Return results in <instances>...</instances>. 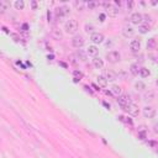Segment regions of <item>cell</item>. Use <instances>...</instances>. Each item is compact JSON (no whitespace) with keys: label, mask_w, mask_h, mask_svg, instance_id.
<instances>
[{"label":"cell","mask_w":158,"mask_h":158,"mask_svg":"<svg viewBox=\"0 0 158 158\" xmlns=\"http://www.w3.org/2000/svg\"><path fill=\"white\" fill-rule=\"evenodd\" d=\"M143 100L145 101H153L154 98H156V93L154 90H152V89H148V90H145V93H143Z\"/></svg>","instance_id":"7c38bea8"},{"label":"cell","mask_w":158,"mask_h":158,"mask_svg":"<svg viewBox=\"0 0 158 158\" xmlns=\"http://www.w3.org/2000/svg\"><path fill=\"white\" fill-rule=\"evenodd\" d=\"M87 53L89 54V56H92V57H97V54L99 53V50H98V47L95 45H92V46L88 47Z\"/></svg>","instance_id":"2e32d148"},{"label":"cell","mask_w":158,"mask_h":158,"mask_svg":"<svg viewBox=\"0 0 158 158\" xmlns=\"http://www.w3.org/2000/svg\"><path fill=\"white\" fill-rule=\"evenodd\" d=\"M149 29H151V27H149L148 24H142V25L139 26V32L142 33V35H145V33L149 32Z\"/></svg>","instance_id":"cb8c5ba5"},{"label":"cell","mask_w":158,"mask_h":158,"mask_svg":"<svg viewBox=\"0 0 158 158\" xmlns=\"http://www.w3.org/2000/svg\"><path fill=\"white\" fill-rule=\"evenodd\" d=\"M135 89L139 92H143L146 89V84L143 83V82H136L135 83Z\"/></svg>","instance_id":"484cf974"},{"label":"cell","mask_w":158,"mask_h":158,"mask_svg":"<svg viewBox=\"0 0 158 158\" xmlns=\"http://www.w3.org/2000/svg\"><path fill=\"white\" fill-rule=\"evenodd\" d=\"M140 69L141 68L139 67L137 63H132L131 66H130V72H131L132 75H140Z\"/></svg>","instance_id":"44dd1931"},{"label":"cell","mask_w":158,"mask_h":158,"mask_svg":"<svg viewBox=\"0 0 158 158\" xmlns=\"http://www.w3.org/2000/svg\"><path fill=\"white\" fill-rule=\"evenodd\" d=\"M118 102H119V105H120L121 107L130 105V104H131V99H130V95H127V94L120 95V97L118 98Z\"/></svg>","instance_id":"30bf717a"},{"label":"cell","mask_w":158,"mask_h":158,"mask_svg":"<svg viewBox=\"0 0 158 158\" xmlns=\"http://www.w3.org/2000/svg\"><path fill=\"white\" fill-rule=\"evenodd\" d=\"M130 22H131L132 25H137V26H140L143 24V15L141 12H133L131 16H130Z\"/></svg>","instance_id":"5b68a950"},{"label":"cell","mask_w":158,"mask_h":158,"mask_svg":"<svg viewBox=\"0 0 158 158\" xmlns=\"http://www.w3.org/2000/svg\"><path fill=\"white\" fill-rule=\"evenodd\" d=\"M87 57H88V53L84 52L83 50H78V51H77V58H78L79 61L85 62V61H87Z\"/></svg>","instance_id":"7402d4cb"},{"label":"cell","mask_w":158,"mask_h":158,"mask_svg":"<svg viewBox=\"0 0 158 158\" xmlns=\"http://www.w3.org/2000/svg\"><path fill=\"white\" fill-rule=\"evenodd\" d=\"M93 29H94V27H93V25H85V32H92L93 33Z\"/></svg>","instance_id":"f546056e"},{"label":"cell","mask_w":158,"mask_h":158,"mask_svg":"<svg viewBox=\"0 0 158 158\" xmlns=\"http://www.w3.org/2000/svg\"><path fill=\"white\" fill-rule=\"evenodd\" d=\"M142 115L145 116L146 119H152L156 116V109L151 105H147L142 109Z\"/></svg>","instance_id":"ba28073f"},{"label":"cell","mask_w":158,"mask_h":158,"mask_svg":"<svg viewBox=\"0 0 158 158\" xmlns=\"http://www.w3.org/2000/svg\"><path fill=\"white\" fill-rule=\"evenodd\" d=\"M51 36L53 37V40L61 41L62 38H63V31H62L61 29H58V27H53L52 31H51Z\"/></svg>","instance_id":"8fae6325"},{"label":"cell","mask_w":158,"mask_h":158,"mask_svg":"<svg viewBox=\"0 0 158 158\" xmlns=\"http://www.w3.org/2000/svg\"><path fill=\"white\" fill-rule=\"evenodd\" d=\"M133 5H135V3L132 1V0H130V1H127V9H128V10H132Z\"/></svg>","instance_id":"4dcf8cb0"},{"label":"cell","mask_w":158,"mask_h":158,"mask_svg":"<svg viewBox=\"0 0 158 158\" xmlns=\"http://www.w3.org/2000/svg\"><path fill=\"white\" fill-rule=\"evenodd\" d=\"M64 31L68 35H77L78 31V21L75 19H71L64 24Z\"/></svg>","instance_id":"6da1fadb"},{"label":"cell","mask_w":158,"mask_h":158,"mask_svg":"<svg viewBox=\"0 0 158 158\" xmlns=\"http://www.w3.org/2000/svg\"><path fill=\"white\" fill-rule=\"evenodd\" d=\"M102 104H104V106H106V107H107V109H110V105H109V104H107V102H102Z\"/></svg>","instance_id":"d590c367"},{"label":"cell","mask_w":158,"mask_h":158,"mask_svg":"<svg viewBox=\"0 0 158 158\" xmlns=\"http://www.w3.org/2000/svg\"><path fill=\"white\" fill-rule=\"evenodd\" d=\"M14 6H15L16 10H22L25 8V3L24 0H16L15 3H14Z\"/></svg>","instance_id":"4316f807"},{"label":"cell","mask_w":158,"mask_h":158,"mask_svg":"<svg viewBox=\"0 0 158 158\" xmlns=\"http://www.w3.org/2000/svg\"><path fill=\"white\" fill-rule=\"evenodd\" d=\"M31 8H32V10L37 9V3L35 1V0H31Z\"/></svg>","instance_id":"1f68e13d"},{"label":"cell","mask_w":158,"mask_h":158,"mask_svg":"<svg viewBox=\"0 0 158 158\" xmlns=\"http://www.w3.org/2000/svg\"><path fill=\"white\" fill-rule=\"evenodd\" d=\"M84 43H85V40H84V37L82 36V35H75V36H73V38H72V46H73V47L80 50L82 47L84 46Z\"/></svg>","instance_id":"8992f818"},{"label":"cell","mask_w":158,"mask_h":158,"mask_svg":"<svg viewBox=\"0 0 158 158\" xmlns=\"http://www.w3.org/2000/svg\"><path fill=\"white\" fill-rule=\"evenodd\" d=\"M149 74H151V72H149L148 68H146V67H142L140 69V77L141 78H147Z\"/></svg>","instance_id":"d4e9b609"},{"label":"cell","mask_w":158,"mask_h":158,"mask_svg":"<svg viewBox=\"0 0 158 158\" xmlns=\"http://www.w3.org/2000/svg\"><path fill=\"white\" fill-rule=\"evenodd\" d=\"M97 83L99 84V87H101V88H106L107 87V79L104 77V75H99V77L97 78Z\"/></svg>","instance_id":"ffe728a7"},{"label":"cell","mask_w":158,"mask_h":158,"mask_svg":"<svg viewBox=\"0 0 158 158\" xmlns=\"http://www.w3.org/2000/svg\"><path fill=\"white\" fill-rule=\"evenodd\" d=\"M105 40V36L102 35L101 32H93L90 35V41L95 45H99V43H102Z\"/></svg>","instance_id":"9c48e42d"},{"label":"cell","mask_w":158,"mask_h":158,"mask_svg":"<svg viewBox=\"0 0 158 158\" xmlns=\"http://www.w3.org/2000/svg\"><path fill=\"white\" fill-rule=\"evenodd\" d=\"M110 92H111L115 97H120V95H122V88L120 85H113L111 89H110Z\"/></svg>","instance_id":"d6986e66"},{"label":"cell","mask_w":158,"mask_h":158,"mask_svg":"<svg viewBox=\"0 0 158 158\" xmlns=\"http://www.w3.org/2000/svg\"><path fill=\"white\" fill-rule=\"evenodd\" d=\"M121 32H122V35L125 36V37H132V36L135 35L133 27H132V26H128V25L123 26V27H122V30H121Z\"/></svg>","instance_id":"4fadbf2b"},{"label":"cell","mask_w":158,"mask_h":158,"mask_svg":"<svg viewBox=\"0 0 158 158\" xmlns=\"http://www.w3.org/2000/svg\"><path fill=\"white\" fill-rule=\"evenodd\" d=\"M75 6H77L79 10H82V9H83V6H84V3H82V1L78 3V1H77V3H75Z\"/></svg>","instance_id":"d6a6232c"},{"label":"cell","mask_w":158,"mask_h":158,"mask_svg":"<svg viewBox=\"0 0 158 158\" xmlns=\"http://www.w3.org/2000/svg\"><path fill=\"white\" fill-rule=\"evenodd\" d=\"M73 75H74L75 82H78V80H80L82 77H83V73L79 72V71H74V72H73Z\"/></svg>","instance_id":"83f0119b"},{"label":"cell","mask_w":158,"mask_h":158,"mask_svg":"<svg viewBox=\"0 0 158 158\" xmlns=\"http://www.w3.org/2000/svg\"><path fill=\"white\" fill-rule=\"evenodd\" d=\"M9 8H10V4L8 1H5V0H1V1H0V12L1 14L6 12V10H9Z\"/></svg>","instance_id":"603a6c76"},{"label":"cell","mask_w":158,"mask_h":158,"mask_svg":"<svg viewBox=\"0 0 158 158\" xmlns=\"http://www.w3.org/2000/svg\"><path fill=\"white\" fill-rule=\"evenodd\" d=\"M93 66L97 68V69H101V68L104 67V61L100 57H94L93 58Z\"/></svg>","instance_id":"e0dca14e"},{"label":"cell","mask_w":158,"mask_h":158,"mask_svg":"<svg viewBox=\"0 0 158 158\" xmlns=\"http://www.w3.org/2000/svg\"><path fill=\"white\" fill-rule=\"evenodd\" d=\"M104 6H105V10H106V14L110 16V17H116L120 14V10L119 8L116 6L115 4H111V3H104Z\"/></svg>","instance_id":"7a4b0ae2"},{"label":"cell","mask_w":158,"mask_h":158,"mask_svg":"<svg viewBox=\"0 0 158 158\" xmlns=\"http://www.w3.org/2000/svg\"><path fill=\"white\" fill-rule=\"evenodd\" d=\"M104 77L107 79V82H114V80L118 79V74H116L114 71H111V69H107V71H105Z\"/></svg>","instance_id":"9a60e30c"},{"label":"cell","mask_w":158,"mask_h":158,"mask_svg":"<svg viewBox=\"0 0 158 158\" xmlns=\"http://www.w3.org/2000/svg\"><path fill=\"white\" fill-rule=\"evenodd\" d=\"M153 132L158 135V123H154L153 125Z\"/></svg>","instance_id":"836d02e7"},{"label":"cell","mask_w":158,"mask_h":158,"mask_svg":"<svg viewBox=\"0 0 158 158\" xmlns=\"http://www.w3.org/2000/svg\"><path fill=\"white\" fill-rule=\"evenodd\" d=\"M158 47V41H157V38H149L148 41H147V48L148 50H154V48H157Z\"/></svg>","instance_id":"ac0fdd59"},{"label":"cell","mask_w":158,"mask_h":158,"mask_svg":"<svg viewBox=\"0 0 158 158\" xmlns=\"http://www.w3.org/2000/svg\"><path fill=\"white\" fill-rule=\"evenodd\" d=\"M99 17H100V21H105V15L104 14H100Z\"/></svg>","instance_id":"e575fe53"},{"label":"cell","mask_w":158,"mask_h":158,"mask_svg":"<svg viewBox=\"0 0 158 158\" xmlns=\"http://www.w3.org/2000/svg\"><path fill=\"white\" fill-rule=\"evenodd\" d=\"M122 110L123 111H126L128 115H131V116H139V114H140L139 106H137L136 104H132V102L130 105H127V106H123Z\"/></svg>","instance_id":"277c9868"},{"label":"cell","mask_w":158,"mask_h":158,"mask_svg":"<svg viewBox=\"0 0 158 158\" xmlns=\"http://www.w3.org/2000/svg\"><path fill=\"white\" fill-rule=\"evenodd\" d=\"M106 59L110 62V63L115 64V63H118V62H120L121 54H120V52H118V51H110V52L106 53Z\"/></svg>","instance_id":"3957f363"},{"label":"cell","mask_w":158,"mask_h":158,"mask_svg":"<svg viewBox=\"0 0 158 158\" xmlns=\"http://www.w3.org/2000/svg\"><path fill=\"white\" fill-rule=\"evenodd\" d=\"M156 84H157V85H158V79H157V80H156Z\"/></svg>","instance_id":"8d00e7d4"},{"label":"cell","mask_w":158,"mask_h":158,"mask_svg":"<svg viewBox=\"0 0 158 158\" xmlns=\"http://www.w3.org/2000/svg\"><path fill=\"white\" fill-rule=\"evenodd\" d=\"M87 6H88L89 10H93V9H95V8L98 6V3H97V1H89V3L87 4Z\"/></svg>","instance_id":"f1b7e54d"},{"label":"cell","mask_w":158,"mask_h":158,"mask_svg":"<svg viewBox=\"0 0 158 158\" xmlns=\"http://www.w3.org/2000/svg\"><path fill=\"white\" fill-rule=\"evenodd\" d=\"M130 50H131L133 53H137L141 50V42L139 40H132L131 42H130Z\"/></svg>","instance_id":"5bb4252c"},{"label":"cell","mask_w":158,"mask_h":158,"mask_svg":"<svg viewBox=\"0 0 158 158\" xmlns=\"http://www.w3.org/2000/svg\"><path fill=\"white\" fill-rule=\"evenodd\" d=\"M71 12V8L68 5H63V6H59V8L56 9V16L57 19H62L67 15H69Z\"/></svg>","instance_id":"52a82bcc"}]
</instances>
